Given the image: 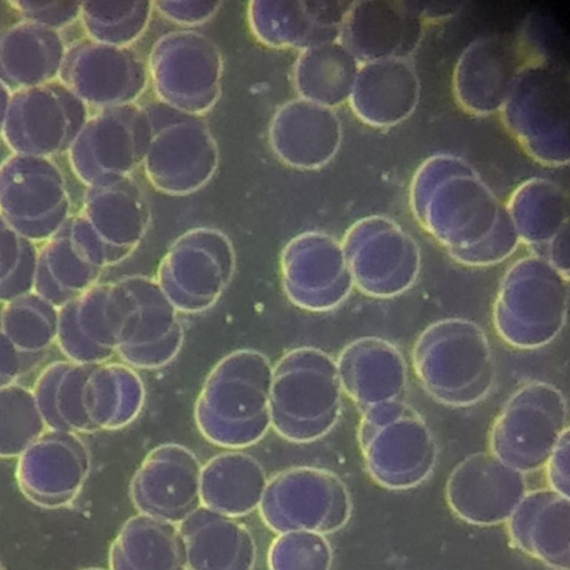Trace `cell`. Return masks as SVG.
Listing matches in <instances>:
<instances>
[{"label":"cell","mask_w":570,"mask_h":570,"mask_svg":"<svg viewBox=\"0 0 570 570\" xmlns=\"http://www.w3.org/2000/svg\"><path fill=\"white\" fill-rule=\"evenodd\" d=\"M527 492L524 474L491 452L465 458L446 483L452 511L478 525L507 522Z\"/></svg>","instance_id":"9a60e30c"},{"label":"cell","mask_w":570,"mask_h":570,"mask_svg":"<svg viewBox=\"0 0 570 570\" xmlns=\"http://www.w3.org/2000/svg\"><path fill=\"white\" fill-rule=\"evenodd\" d=\"M518 233L505 210L497 228L481 243L449 252L453 259L469 266H489L511 256L520 244Z\"/></svg>","instance_id":"83f0119b"},{"label":"cell","mask_w":570,"mask_h":570,"mask_svg":"<svg viewBox=\"0 0 570 570\" xmlns=\"http://www.w3.org/2000/svg\"><path fill=\"white\" fill-rule=\"evenodd\" d=\"M504 126L535 161H569L568 73L553 59L524 61L503 104Z\"/></svg>","instance_id":"8992f818"},{"label":"cell","mask_w":570,"mask_h":570,"mask_svg":"<svg viewBox=\"0 0 570 570\" xmlns=\"http://www.w3.org/2000/svg\"><path fill=\"white\" fill-rule=\"evenodd\" d=\"M332 560L326 537L311 531L279 533L267 553L269 570H330Z\"/></svg>","instance_id":"4316f807"},{"label":"cell","mask_w":570,"mask_h":570,"mask_svg":"<svg viewBox=\"0 0 570 570\" xmlns=\"http://www.w3.org/2000/svg\"><path fill=\"white\" fill-rule=\"evenodd\" d=\"M544 468L549 489L570 498V430L560 439Z\"/></svg>","instance_id":"f1b7e54d"},{"label":"cell","mask_w":570,"mask_h":570,"mask_svg":"<svg viewBox=\"0 0 570 570\" xmlns=\"http://www.w3.org/2000/svg\"><path fill=\"white\" fill-rule=\"evenodd\" d=\"M420 23L400 2H351L338 41L361 63L406 58L416 46Z\"/></svg>","instance_id":"ac0fdd59"},{"label":"cell","mask_w":570,"mask_h":570,"mask_svg":"<svg viewBox=\"0 0 570 570\" xmlns=\"http://www.w3.org/2000/svg\"><path fill=\"white\" fill-rule=\"evenodd\" d=\"M412 212L449 252L472 247L499 225L505 208L464 159L435 155L413 176Z\"/></svg>","instance_id":"6da1fadb"},{"label":"cell","mask_w":570,"mask_h":570,"mask_svg":"<svg viewBox=\"0 0 570 570\" xmlns=\"http://www.w3.org/2000/svg\"><path fill=\"white\" fill-rule=\"evenodd\" d=\"M259 513L274 532L311 531L322 534L343 528L350 519L351 499L333 472L296 466L267 481Z\"/></svg>","instance_id":"9c48e42d"},{"label":"cell","mask_w":570,"mask_h":570,"mask_svg":"<svg viewBox=\"0 0 570 570\" xmlns=\"http://www.w3.org/2000/svg\"><path fill=\"white\" fill-rule=\"evenodd\" d=\"M520 242L538 253L569 224V196L554 181L531 178L511 194L504 206Z\"/></svg>","instance_id":"d4e9b609"},{"label":"cell","mask_w":570,"mask_h":570,"mask_svg":"<svg viewBox=\"0 0 570 570\" xmlns=\"http://www.w3.org/2000/svg\"><path fill=\"white\" fill-rule=\"evenodd\" d=\"M131 303L120 332L117 352L127 365L159 368L175 358L184 341L178 311L155 278L134 275L122 278Z\"/></svg>","instance_id":"4fadbf2b"},{"label":"cell","mask_w":570,"mask_h":570,"mask_svg":"<svg viewBox=\"0 0 570 570\" xmlns=\"http://www.w3.org/2000/svg\"><path fill=\"white\" fill-rule=\"evenodd\" d=\"M524 63L519 43L507 35H489L471 42L453 70V92L470 114L501 110Z\"/></svg>","instance_id":"2e32d148"},{"label":"cell","mask_w":570,"mask_h":570,"mask_svg":"<svg viewBox=\"0 0 570 570\" xmlns=\"http://www.w3.org/2000/svg\"><path fill=\"white\" fill-rule=\"evenodd\" d=\"M0 570H3V567H2V564H1V562H0Z\"/></svg>","instance_id":"1f68e13d"},{"label":"cell","mask_w":570,"mask_h":570,"mask_svg":"<svg viewBox=\"0 0 570 570\" xmlns=\"http://www.w3.org/2000/svg\"><path fill=\"white\" fill-rule=\"evenodd\" d=\"M358 66L340 41L308 48L297 61V87L306 100L332 109L350 99Z\"/></svg>","instance_id":"484cf974"},{"label":"cell","mask_w":570,"mask_h":570,"mask_svg":"<svg viewBox=\"0 0 570 570\" xmlns=\"http://www.w3.org/2000/svg\"><path fill=\"white\" fill-rule=\"evenodd\" d=\"M342 396L336 360L316 347L289 350L273 366L271 428L294 443L316 441L336 425Z\"/></svg>","instance_id":"277c9868"},{"label":"cell","mask_w":570,"mask_h":570,"mask_svg":"<svg viewBox=\"0 0 570 570\" xmlns=\"http://www.w3.org/2000/svg\"><path fill=\"white\" fill-rule=\"evenodd\" d=\"M345 393L364 412L373 406L402 401L407 387V367L400 350L376 337H360L346 345L337 360Z\"/></svg>","instance_id":"e0dca14e"},{"label":"cell","mask_w":570,"mask_h":570,"mask_svg":"<svg viewBox=\"0 0 570 570\" xmlns=\"http://www.w3.org/2000/svg\"><path fill=\"white\" fill-rule=\"evenodd\" d=\"M272 374L269 358L255 350H237L219 360L195 403V422L202 435L228 450L261 441L271 429Z\"/></svg>","instance_id":"7a4b0ae2"},{"label":"cell","mask_w":570,"mask_h":570,"mask_svg":"<svg viewBox=\"0 0 570 570\" xmlns=\"http://www.w3.org/2000/svg\"><path fill=\"white\" fill-rule=\"evenodd\" d=\"M279 269L285 295L305 311H331L354 287L342 243L325 233L309 232L293 238L282 252Z\"/></svg>","instance_id":"7c38bea8"},{"label":"cell","mask_w":570,"mask_h":570,"mask_svg":"<svg viewBox=\"0 0 570 570\" xmlns=\"http://www.w3.org/2000/svg\"><path fill=\"white\" fill-rule=\"evenodd\" d=\"M267 481L250 454L237 450L217 454L202 466V505L232 518L245 515L259 507Z\"/></svg>","instance_id":"cb8c5ba5"},{"label":"cell","mask_w":570,"mask_h":570,"mask_svg":"<svg viewBox=\"0 0 570 570\" xmlns=\"http://www.w3.org/2000/svg\"><path fill=\"white\" fill-rule=\"evenodd\" d=\"M556 269L570 277V232L569 224L562 227L538 253Z\"/></svg>","instance_id":"f546056e"},{"label":"cell","mask_w":570,"mask_h":570,"mask_svg":"<svg viewBox=\"0 0 570 570\" xmlns=\"http://www.w3.org/2000/svg\"><path fill=\"white\" fill-rule=\"evenodd\" d=\"M507 523L524 553L556 570L570 569V498L551 489L527 492Z\"/></svg>","instance_id":"ffe728a7"},{"label":"cell","mask_w":570,"mask_h":570,"mask_svg":"<svg viewBox=\"0 0 570 570\" xmlns=\"http://www.w3.org/2000/svg\"><path fill=\"white\" fill-rule=\"evenodd\" d=\"M187 570H253L256 544L235 518L200 505L178 524Z\"/></svg>","instance_id":"44dd1931"},{"label":"cell","mask_w":570,"mask_h":570,"mask_svg":"<svg viewBox=\"0 0 570 570\" xmlns=\"http://www.w3.org/2000/svg\"><path fill=\"white\" fill-rule=\"evenodd\" d=\"M109 570H187L178 524L141 513L131 517L110 546Z\"/></svg>","instance_id":"603a6c76"},{"label":"cell","mask_w":570,"mask_h":570,"mask_svg":"<svg viewBox=\"0 0 570 570\" xmlns=\"http://www.w3.org/2000/svg\"><path fill=\"white\" fill-rule=\"evenodd\" d=\"M198 458L178 443L153 449L142 460L130 483L136 509L174 524H179L202 505Z\"/></svg>","instance_id":"5bb4252c"},{"label":"cell","mask_w":570,"mask_h":570,"mask_svg":"<svg viewBox=\"0 0 570 570\" xmlns=\"http://www.w3.org/2000/svg\"><path fill=\"white\" fill-rule=\"evenodd\" d=\"M357 439L368 473L389 489L415 487L435 466V439L421 415L403 400L362 412Z\"/></svg>","instance_id":"52a82bcc"},{"label":"cell","mask_w":570,"mask_h":570,"mask_svg":"<svg viewBox=\"0 0 570 570\" xmlns=\"http://www.w3.org/2000/svg\"><path fill=\"white\" fill-rule=\"evenodd\" d=\"M82 570H107V569H102V568H88V569H82Z\"/></svg>","instance_id":"4dcf8cb0"},{"label":"cell","mask_w":570,"mask_h":570,"mask_svg":"<svg viewBox=\"0 0 570 570\" xmlns=\"http://www.w3.org/2000/svg\"><path fill=\"white\" fill-rule=\"evenodd\" d=\"M569 278L538 255L512 264L501 279L493 306L499 336L521 350L551 343L567 322Z\"/></svg>","instance_id":"5b68a950"},{"label":"cell","mask_w":570,"mask_h":570,"mask_svg":"<svg viewBox=\"0 0 570 570\" xmlns=\"http://www.w3.org/2000/svg\"><path fill=\"white\" fill-rule=\"evenodd\" d=\"M88 470L89 459L83 448L48 444L21 458L17 480L23 495L33 504L58 509L77 498Z\"/></svg>","instance_id":"7402d4cb"},{"label":"cell","mask_w":570,"mask_h":570,"mask_svg":"<svg viewBox=\"0 0 570 570\" xmlns=\"http://www.w3.org/2000/svg\"><path fill=\"white\" fill-rule=\"evenodd\" d=\"M235 266L229 239L218 230L198 228L170 246L155 279L179 313L194 314L218 301L233 278Z\"/></svg>","instance_id":"30bf717a"},{"label":"cell","mask_w":570,"mask_h":570,"mask_svg":"<svg viewBox=\"0 0 570 570\" xmlns=\"http://www.w3.org/2000/svg\"><path fill=\"white\" fill-rule=\"evenodd\" d=\"M563 393L546 382L521 386L493 423L490 450L505 464L525 474L544 468L560 439L569 431Z\"/></svg>","instance_id":"ba28073f"},{"label":"cell","mask_w":570,"mask_h":570,"mask_svg":"<svg viewBox=\"0 0 570 570\" xmlns=\"http://www.w3.org/2000/svg\"><path fill=\"white\" fill-rule=\"evenodd\" d=\"M412 362L425 391L450 406L476 404L495 380L489 340L476 323L465 318H444L428 326L413 346Z\"/></svg>","instance_id":"3957f363"},{"label":"cell","mask_w":570,"mask_h":570,"mask_svg":"<svg viewBox=\"0 0 570 570\" xmlns=\"http://www.w3.org/2000/svg\"><path fill=\"white\" fill-rule=\"evenodd\" d=\"M420 81L407 58H387L358 66L350 96L355 116L372 127L395 126L414 111Z\"/></svg>","instance_id":"d6986e66"},{"label":"cell","mask_w":570,"mask_h":570,"mask_svg":"<svg viewBox=\"0 0 570 570\" xmlns=\"http://www.w3.org/2000/svg\"><path fill=\"white\" fill-rule=\"evenodd\" d=\"M354 286L375 298H391L415 283L420 248L392 219L374 215L355 222L341 242Z\"/></svg>","instance_id":"8fae6325"}]
</instances>
